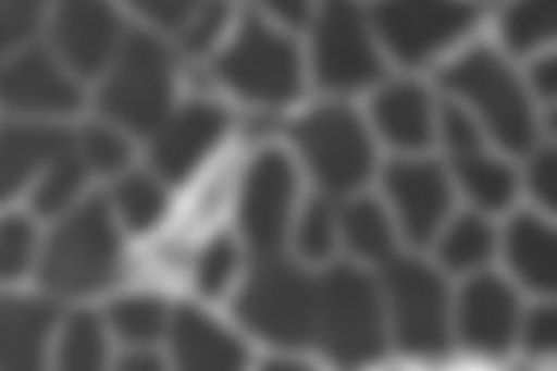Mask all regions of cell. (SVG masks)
Masks as SVG:
<instances>
[{"label":"cell","mask_w":557,"mask_h":371,"mask_svg":"<svg viewBox=\"0 0 557 371\" xmlns=\"http://www.w3.org/2000/svg\"><path fill=\"white\" fill-rule=\"evenodd\" d=\"M119 264V236L102 200H91L49 238L40 276L59 294H87L107 285Z\"/></svg>","instance_id":"1"},{"label":"cell","mask_w":557,"mask_h":371,"mask_svg":"<svg viewBox=\"0 0 557 371\" xmlns=\"http://www.w3.org/2000/svg\"><path fill=\"white\" fill-rule=\"evenodd\" d=\"M172 102V61L160 42L132 34L116 70L100 91L102 112L116 123L147 134L158 129Z\"/></svg>","instance_id":"2"},{"label":"cell","mask_w":557,"mask_h":371,"mask_svg":"<svg viewBox=\"0 0 557 371\" xmlns=\"http://www.w3.org/2000/svg\"><path fill=\"white\" fill-rule=\"evenodd\" d=\"M315 334L333 358L345 362L380 354L382 313L375 287L364 274L341 268L315 287Z\"/></svg>","instance_id":"3"},{"label":"cell","mask_w":557,"mask_h":371,"mask_svg":"<svg viewBox=\"0 0 557 371\" xmlns=\"http://www.w3.org/2000/svg\"><path fill=\"white\" fill-rule=\"evenodd\" d=\"M236 311L258 336L305 345L315 334V285L277 260H264L243 289Z\"/></svg>","instance_id":"4"},{"label":"cell","mask_w":557,"mask_h":371,"mask_svg":"<svg viewBox=\"0 0 557 371\" xmlns=\"http://www.w3.org/2000/svg\"><path fill=\"white\" fill-rule=\"evenodd\" d=\"M442 85L467 96L484 114L495 138L511 151H527L535 123L527 96L509 67L488 49H475L442 74Z\"/></svg>","instance_id":"5"},{"label":"cell","mask_w":557,"mask_h":371,"mask_svg":"<svg viewBox=\"0 0 557 371\" xmlns=\"http://www.w3.org/2000/svg\"><path fill=\"white\" fill-rule=\"evenodd\" d=\"M218 74L238 94L264 102H287L300 89L296 47L256 16H247L234 45L218 59Z\"/></svg>","instance_id":"6"},{"label":"cell","mask_w":557,"mask_h":371,"mask_svg":"<svg viewBox=\"0 0 557 371\" xmlns=\"http://www.w3.org/2000/svg\"><path fill=\"white\" fill-rule=\"evenodd\" d=\"M294 138L324 189L343 194L367 181L373 151L349 110L326 108L309 114L294 127Z\"/></svg>","instance_id":"7"},{"label":"cell","mask_w":557,"mask_h":371,"mask_svg":"<svg viewBox=\"0 0 557 371\" xmlns=\"http://www.w3.org/2000/svg\"><path fill=\"white\" fill-rule=\"evenodd\" d=\"M475 16L478 8L465 0H382L373 12L384 42L409 65L467 32Z\"/></svg>","instance_id":"8"},{"label":"cell","mask_w":557,"mask_h":371,"mask_svg":"<svg viewBox=\"0 0 557 371\" xmlns=\"http://www.w3.org/2000/svg\"><path fill=\"white\" fill-rule=\"evenodd\" d=\"M313 63L318 81L329 89H356L382 74L360 10L351 0H322Z\"/></svg>","instance_id":"9"},{"label":"cell","mask_w":557,"mask_h":371,"mask_svg":"<svg viewBox=\"0 0 557 371\" xmlns=\"http://www.w3.org/2000/svg\"><path fill=\"white\" fill-rule=\"evenodd\" d=\"M388 294L400 345L437 354L447 345V292L440 279L420 262L400 260L386 272Z\"/></svg>","instance_id":"10"},{"label":"cell","mask_w":557,"mask_h":371,"mask_svg":"<svg viewBox=\"0 0 557 371\" xmlns=\"http://www.w3.org/2000/svg\"><path fill=\"white\" fill-rule=\"evenodd\" d=\"M294 187V170L283 153L267 151L253 163L243 191L240 221L247 240L258 253L271 256L281 247Z\"/></svg>","instance_id":"11"},{"label":"cell","mask_w":557,"mask_h":371,"mask_svg":"<svg viewBox=\"0 0 557 371\" xmlns=\"http://www.w3.org/2000/svg\"><path fill=\"white\" fill-rule=\"evenodd\" d=\"M119 38V16L109 0H59L55 5L53 40L76 72H100L116 51Z\"/></svg>","instance_id":"12"},{"label":"cell","mask_w":557,"mask_h":371,"mask_svg":"<svg viewBox=\"0 0 557 371\" xmlns=\"http://www.w3.org/2000/svg\"><path fill=\"white\" fill-rule=\"evenodd\" d=\"M0 102L25 114H65L81 104V91L45 51H27L0 67Z\"/></svg>","instance_id":"13"},{"label":"cell","mask_w":557,"mask_h":371,"mask_svg":"<svg viewBox=\"0 0 557 371\" xmlns=\"http://www.w3.org/2000/svg\"><path fill=\"white\" fill-rule=\"evenodd\" d=\"M227 116L213 104L194 102L160 125L153 143V165L170 181H183L225 132Z\"/></svg>","instance_id":"14"},{"label":"cell","mask_w":557,"mask_h":371,"mask_svg":"<svg viewBox=\"0 0 557 371\" xmlns=\"http://www.w3.org/2000/svg\"><path fill=\"white\" fill-rule=\"evenodd\" d=\"M386 189L400 209L407 236L416 245H424L451 200L442 172L429 163H398L386 172Z\"/></svg>","instance_id":"15"},{"label":"cell","mask_w":557,"mask_h":371,"mask_svg":"<svg viewBox=\"0 0 557 371\" xmlns=\"http://www.w3.org/2000/svg\"><path fill=\"white\" fill-rule=\"evenodd\" d=\"M516 323L518 302L503 281L482 276L465 289L460 327L471 347L484 351L507 349L513 338Z\"/></svg>","instance_id":"16"},{"label":"cell","mask_w":557,"mask_h":371,"mask_svg":"<svg viewBox=\"0 0 557 371\" xmlns=\"http://www.w3.org/2000/svg\"><path fill=\"white\" fill-rule=\"evenodd\" d=\"M70 149H74V138L61 129L29 125L0 129V200L18 194L45 163Z\"/></svg>","instance_id":"17"},{"label":"cell","mask_w":557,"mask_h":371,"mask_svg":"<svg viewBox=\"0 0 557 371\" xmlns=\"http://www.w3.org/2000/svg\"><path fill=\"white\" fill-rule=\"evenodd\" d=\"M53 316L45 302L0 296V367H38Z\"/></svg>","instance_id":"18"},{"label":"cell","mask_w":557,"mask_h":371,"mask_svg":"<svg viewBox=\"0 0 557 371\" xmlns=\"http://www.w3.org/2000/svg\"><path fill=\"white\" fill-rule=\"evenodd\" d=\"M174 351L183 367L225 371L245 360V351L234 336L191 307H183L174 321Z\"/></svg>","instance_id":"19"},{"label":"cell","mask_w":557,"mask_h":371,"mask_svg":"<svg viewBox=\"0 0 557 371\" xmlns=\"http://www.w3.org/2000/svg\"><path fill=\"white\" fill-rule=\"evenodd\" d=\"M373 116L380 132L400 147H424L431 140L429 100L413 85H398L382 91L373 102Z\"/></svg>","instance_id":"20"},{"label":"cell","mask_w":557,"mask_h":371,"mask_svg":"<svg viewBox=\"0 0 557 371\" xmlns=\"http://www.w3.org/2000/svg\"><path fill=\"white\" fill-rule=\"evenodd\" d=\"M509 258L531 287L542 292L555 287V238L540 221L520 217L511 225Z\"/></svg>","instance_id":"21"},{"label":"cell","mask_w":557,"mask_h":371,"mask_svg":"<svg viewBox=\"0 0 557 371\" xmlns=\"http://www.w3.org/2000/svg\"><path fill=\"white\" fill-rule=\"evenodd\" d=\"M458 172L473 200L486 209H503L513 198V174L505 165L478 156V151L458 156Z\"/></svg>","instance_id":"22"},{"label":"cell","mask_w":557,"mask_h":371,"mask_svg":"<svg viewBox=\"0 0 557 371\" xmlns=\"http://www.w3.org/2000/svg\"><path fill=\"white\" fill-rule=\"evenodd\" d=\"M345 234L351 249L367 258L384 260L392 256V230L382 209L371 200H360L345 211Z\"/></svg>","instance_id":"23"},{"label":"cell","mask_w":557,"mask_h":371,"mask_svg":"<svg viewBox=\"0 0 557 371\" xmlns=\"http://www.w3.org/2000/svg\"><path fill=\"white\" fill-rule=\"evenodd\" d=\"M555 32V0H518L505 16V38L513 51H529Z\"/></svg>","instance_id":"24"},{"label":"cell","mask_w":557,"mask_h":371,"mask_svg":"<svg viewBox=\"0 0 557 371\" xmlns=\"http://www.w3.org/2000/svg\"><path fill=\"white\" fill-rule=\"evenodd\" d=\"M83 174H85L83 158L74 149L65 151L63 156L55 158V161H51V170L40 183V187L36 189V198H34V207L38 214L51 217V214H59L61 209H65L70 200L76 196V191L81 189Z\"/></svg>","instance_id":"25"},{"label":"cell","mask_w":557,"mask_h":371,"mask_svg":"<svg viewBox=\"0 0 557 371\" xmlns=\"http://www.w3.org/2000/svg\"><path fill=\"white\" fill-rule=\"evenodd\" d=\"M109 321L125 341L151 343L162 334L164 305L149 296L127 298L111 307Z\"/></svg>","instance_id":"26"},{"label":"cell","mask_w":557,"mask_h":371,"mask_svg":"<svg viewBox=\"0 0 557 371\" xmlns=\"http://www.w3.org/2000/svg\"><path fill=\"white\" fill-rule=\"evenodd\" d=\"M493 236L491 230L473 217L462 219L442 243V260L451 270H469L484 262L491 253Z\"/></svg>","instance_id":"27"},{"label":"cell","mask_w":557,"mask_h":371,"mask_svg":"<svg viewBox=\"0 0 557 371\" xmlns=\"http://www.w3.org/2000/svg\"><path fill=\"white\" fill-rule=\"evenodd\" d=\"M104 358L102 330L91 313H76L61 343V362L65 369H96Z\"/></svg>","instance_id":"28"},{"label":"cell","mask_w":557,"mask_h":371,"mask_svg":"<svg viewBox=\"0 0 557 371\" xmlns=\"http://www.w3.org/2000/svg\"><path fill=\"white\" fill-rule=\"evenodd\" d=\"M116 202L123 219L136 232L153 227L164 211V196L160 187L145 176L127 178L116 191Z\"/></svg>","instance_id":"29"},{"label":"cell","mask_w":557,"mask_h":371,"mask_svg":"<svg viewBox=\"0 0 557 371\" xmlns=\"http://www.w3.org/2000/svg\"><path fill=\"white\" fill-rule=\"evenodd\" d=\"M34 256V230L25 219L0 221V281L18 279Z\"/></svg>","instance_id":"30"},{"label":"cell","mask_w":557,"mask_h":371,"mask_svg":"<svg viewBox=\"0 0 557 371\" xmlns=\"http://www.w3.org/2000/svg\"><path fill=\"white\" fill-rule=\"evenodd\" d=\"M78 156L83 158V163L96 172H116L127 163L129 147L119 134L102 127H91L81 138Z\"/></svg>","instance_id":"31"},{"label":"cell","mask_w":557,"mask_h":371,"mask_svg":"<svg viewBox=\"0 0 557 371\" xmlns=\"http://www.w3.org/2000/svg\"><path fill=\"white\" fill-rule=\"evenodd\" d=\"M42 8L45 0H0V57L36 29Z\"/></svg>","instance_id":"32"},{"label":"cell","mask_w":557,"mask_h":371,"mask_svg":"<svg viewBox=\"0 0 557 371\" xmlns=\"http://www.w3.org/2000/svg\"><path fill=\"white\" fill-rule=\"evenodd\" d=\"M236 270V249L227 238H218L200 258L198 287L205 296H220L225 292Z\"/></svg>","instance_id":"33"},{"label":"cell","mask_w":557,"mask_h":371,"mask_svg":"<svg viewBox=\"0 0 557 371\" xmlns=\"http://www.w3.org/2000/svg\"><path fill=\"white\" fill-rule=\"evenodd\" d=\"M205 0H129V5L166 29H183L194 21Z\"/></svg>","instance_id":"34"},{"label":"cell","mask_w":557,"mask_h":371,"mask_svg":"<svg viewBox=\"0 0 557 371\" xmlns=\"http://www.w3.org/2000/svg\"><path fill=\"white\" fill-rule=\"evenodd\" d=\"M227 21V5L222 0H205L194 21L185 27L183 40L189 51H205L215 36L220 34L222 25Z\"/></svg>","instance_id":"35"},{"label":"cell","mask_w":557,"mask_h":371,"mask_svg":"<svg viewBox=\"0 0 557 371\" xmlns=\"http://www.w3.org/2000/svg\"><path fill=\"white\" fill-rule=\"evenodd\" d=\"M300 249L309 258H324L331 251V214L324 202H311L300 225Z\"/></svg>","instance_id":"36"},{"label":"cell","mask_w":557,"mask_h":371,"mask_svg":"<svg viewBox=\"0 0 557 371\" xmlns=\"http://www.w3.org/2000/svg\"><path fill=\"white\" fill-rule=\"evenodd\" d=\"M442 121H444V136H447V143L458 156L478 151L480 136L467 114H462L458 108H447L444 110Z\"/></svg>","instance_id":"37"},{"label":"cell","mask_w":557,"mask_h":371,"mask_svg":"<svg viewBox=\"0 0 557 371\" xmlns=\"http://www.w3.org/2000/svg\"><path fill=\"white\" fill-rule=\"evenodd\" d=\"M531 187L535 196L546 205L555 207L557 202V168H555V156L542 153L531 168Z\"/></svg>","instance_id":"38"},{"label":"cell","mask_w":557,"mask_h":371,"mask_svg":"<svg viewBox=\"0 0 557 371\" xmlns=\"http://www.w3.org/2000/svg\"><path fill=\"white\" fill-rule=\"evenodd\" d=\"M557 336V323L553 309H537L527 325V343L535 351H546L555 345Z\"/></svg>","instance_id":"39"},{"label":"cell","mask_w":557,"mask_h":371,"mask_svg":"<svg viewBox=\"0 0 557 371\" xmlns=\"http://www.w3.org/2000/svg\"><path fill=\"white\" fill-rule=\"evenodd\" d=\"M267 8L292 27H302L309 21L311 0H264Z\"/></svg>","instance_id":"40"},{"label":"cell","mask_w":557,"mask_h":371,"mask_svg":"<svg viewBox=\"0 0 557 371\" xmlns=\"http://www.w3.org/2000/svg\"><path fill=\"white\" fill-rule=\"evenodd\" d=\"M555 61H542L535 65L533 70V83H535V89L542 94V96H553L555 94Z\"/></svg>","instance_id":"41"},{"label":"cell","mask_w":557,"mask_h":371,"mask_svg":"<svg viewBox=\"0 0 557 371\" xmlns=\"http://www.w3.org/2000/svg\"><path fill=\"white\" fill-rule=\"evenodd\" d=\"M127 369H156L158 362L153 356H147V354H136V356H129L125 362H123Z\"/></svg>","instance_id":"42"}]
</instances>
